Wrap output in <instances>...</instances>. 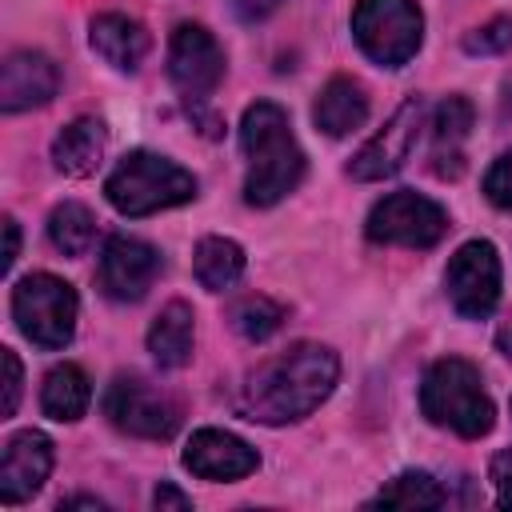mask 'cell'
<instances>
[{"label": "cell", "mask_w": 512, "mask_h": 512, "mask_svg": "<svg viewBox=\"0 0 512 512\" xmlns=\"http://www.w3.org/2000/svg\"><path fill=\"white\" fill-rule=\"evenodd\" d=\"M16 256H20V224L4 216V272L16 264Z\"/></svg>", "instance_id": "cell-32"}, {"label": "cell", "mask_w": 512, "mask_h": 512, "mask_svg": "<svg viewBox=\"0 0 512 512\" xmlns=\"http://www.w3.org/2000/svg\"><path fill=\"white\" fill-rule=\"evenodd\" d=\"M444 292L464 320L492 316L500 300V256L492 240H468L444 268Z\"/></svg>", "instance_id": "cell-9"}, {"label": "cell", "mask_w": 512, "mask_h": 512, "mask_svg": "<svg viewBox=\"0 0 512 512\" xmlns=\"http://www.w3.org/2000/svg\"><path fill=\"white\" fill-rule=\"evenodd\" d=\"M60 508H104V500H96V496H68V500H60Z\"/></svg>", "instance_id": "cell-34"}, {"label": "cell", "mask_w": 512, "mask_h": 512, "mask_svg": "<svg viewBox=\"0 0 512 512\" xmlns=\"http://www.w3.org/2000/svg\"><path fill=\"white\" fill-rule=\"evenodd\" d=\"M496 348H500V352L512 360V312H508V320L496 328Z\"/></svg>", "instance_id": "cell-33"}, {"label": "cell", "mask_w": 512, "mask_h": 512, "mask_svg": "<svg viewBox=\"0 0 512 512\" xmlns=\"http://www.w3.org/2000/svg\"><path fill=\"white\" fill-rule=\"evenodd\" d=\"M352 36L368 60L380 68H400L420 52L424 16L416 0H356Z\"/></svg>", "instance_id": "cell-6"}, {"label": "cell", "mask_w": 512, "mask_h": 512, "mask_svg": "<svg viewBox=\"0 0 512 512\" xmlns=\"http://www.w3.org/2000/svg\"><path fill=\"white\" fill-rule=\"evenodd\" d=\"M372 244H396V248H432L448 232V212L420 196V192H392L376 200L364 224Z\"/></svg>", "instance_id": "cell-7"}, {"label": "cell", "mask_w": 512, "mask_h": 512, "mask_svg": "<svg viewBox=\"0 0 512 512\" xmlns=\"http://www.w3.org/2000/svg\"><path fill=\"white\" fill-rule=\"evenodd\" d=\"M160 272V252L140 240V236H112L104 244V256H100V288L120 300V304H132L140 300L152 280Z\"/></svg>", "instance_id": "cell-12"}, {"label": "cell", "mask_w": 512, "mask_h": 512, "mask_svg": "<svg viewBox=\"0 0 512 512\" xmlns=\"http://www.w3.org/2000/svg\"><path fill=\"white\" fill-rule=\"evenodd\" d=\"M168 76L188 104H204L224 80V48L204 24H180L168 44Z\"/></svg>", "instance_id": "cell-11"}, {"label": "cell", "mask_w": 512, "mask_h": 512, "mask_svg": "<svg viewBox=\"0 0 512 512\" xmlns=\"http://www.w3.org/2000/svg\"><path fill=\"white\" fill-rule=\"evenodd\" d=\"M104 196L124 216H152V212L188 204L196 196V176L160 152L136 148L108 172Z\"/></svg>", "instance_id": "cell-4"}, {"label": "cell", "mask_w": 512, "mask_h": 512, "mask_svg": "<svg viewBox=\"0 0 512 512\" xmlns=\"http://www.w3.org/2000/svg\"><path fill=\"white\" fill-rule=\"evenodd\" d=\"M424 116H428V104H424L420 96H408V100L388 116V124L352 156L348 176H352V180H364V184L396 176V172L408 164V156H412V148H416V140H420Z\"/></svg>", "instance_id": "cell-10"}, {"label": "cell", "mask_w": 512, "mask_h": 512, "mask_svg": "<svg viewBox=\"0 0 512 512\" xmlns=\"http://www.w3.org/2000/svg\"><path fill=\"white\" fill-rule=\"evenodd\" d=\"M48 472H52V440L36 428L16 432L0 456V500L4 504L32 500L44 488Z\"/></svg>", "instance_id": "cell-15"}, {"label": "cell", "mask_w": 512, "mask_h": 512, "mask_svg": "<svg viewBox=\"0 0 512 512\" xmlns=\"http://www.w3.org/2000/svg\"><path fill=\"white\" fill-rule=\"evenodd\" d=\"M148 352L160 368H184L192 360V308L184 300L160 308L148 328Z\"/></svg>", "instance_id": "cell-20"}, {"label": "cell", "mask_w": 512, "mask_h": 512, "mask_svg": "<svg viewBox=\"0 0 512 512\" xmlns=\"http://www.w3.org/2000/svg\"><path fill=\"white\" fill-rule=\"evenodd\" d=\"M372 504H384V508H440L444 488L428 472H400L396 480H388L372 496Z\"/></svg>", "instance_id": "cell-24"}, {"label": "cell", "mask_w": 512, "mask_h": 512, "mask_svg": "<svg viewBox=\"0 0 512 512\" xmlns=\"http://www.w3.org/2000/svg\"><path fill=\"white\" fill-rule=\"evenodd\" d=\"M472 128V104L464 96H448L432 116V168L436 176L464 172V140Z\"/></svg>", "instance_id": "cell-19"}, {"label": "cell", "mask_w": 512, "mask_h": 512, "mask_svg": "<svg viewBox=\"0 0 512 512\" xmlns=\"http://www.w3.org/2000/svg\"><path fill=\"white\" fill-rule=\"evenodd\" d=\"M312 120L324 136H348L368 120V92L352 76H332L312 108Z\"/></svg>", "instance_id": "cell-18"}, {"label": "cell", "mask_w": 512, "mask_h": 512, "mask_svg": "<svg viewBox=\"0 0 512 512\" xmlns=\"http://www.w3.org/2000/svg\"><path fill=\"white\" fill-rule=\"evenodd\" d=\"M104 416L112 428L140 440H168L180 428V404L140 376H116L104 392Z\"/></svg>", "instance_id": "cell-8"}, {"label": "cell", "mask_w": 512, "mask_h": 512, "mask_svg": "<svg viewBox=\"0 0 512 512\" xmlns=\"http://www.w3.org/2000/svg\"><path fill=\"white\" fill-rule=\"evenodd\" d=\"M4 360V416H16V404H20V384H24V372H20V360L12 348L0 352Z\"/></svg>", "instance_id": "cell-29"}, {"label": "cell", "mask_w": 512, "mask_h": 512, "mask_svg": "<svg viewBox=\"0 0 512 512\" xmlns=\"http://www.w3.org/2000/svg\"><path fill=\"white\" fill-rule=\"evenodd\" d=\"M92 404V384L84 376V368L76 364H56L48 376H44V388H40V408L48 420H60V424H72L88 412Z\"/></svg>", "instance_id": "cell-21"}, {"label": "cell", "mask_w": 512, "mask_h": 512, "mask_svg": "<svg viewBox=\"0 0 512 512\" xmlns=\"http://www.w3.org/2000/svg\"><path fill=\"white\" fill-rule=\"evenodd\" d=\"M508 44H512V16H496V20H488V24H480L476 32L464 36V48L468 52H480V56L504 52Z\"/></svg>", "instance_id": "cell-26"}, {"label": "cell", "mask_w": 512, "mask_h": 512, "mask_svg": "<svg viewBox=\"0 0 512 512\" xmlns=\"http://www.w3.org/2000/svg\"><path fill=\"white\" fill-rule=\"evenodd\" d=\"M340 380V360L328 344L300 340L268 360H260L240 392V408L260 424H292L316 412Z\"/></svg>", "instance_id": "cell-1"}, {"label": "cell", "mask_w": 512, "mask_h": 512, "mask_svg": "<svg viewBox=\"0 0 512 512\" xmlns=\"http://www.w3.org/2000/svg\"><path fill=\"white\" fill-rule=\"evenodd\" d=\"M192 272H196L200 288L228 292L244 276V248L228 236H204L192 252Z\"/></svg>", "instance_id": "cell-22"}, {"label": "cell", "mask_w": 512, "mask_h": 512, "mask_svg": "<svg viewBox=\"0 0 512 512\" xmlns=\"http://www.w3.org/2000/svg\"><path fill=\"white\" fill-rule=\"evenodd\" d=\"M484 196H488L496 208H512V152L496 156L492 168L484 172Z\"/></svg>", "instance_id": "cell-27"}, {"label": "cell", "mask_w": 512, "mask_h": 512, "mask_svg": "<svg viewBox=\"0 0 512 512\" xmlns=\"http://www.w3.org/2000/svg\"><path fill=\"white\" fill-rule=\"evenodd\" d=\"M152 504H156L160 512H164V508H176V512H188V508H192V500H188L180 488H172V484H156Z\"/></svg>", "instance_id": "cell-31"}, {"label": "cell", "mask_w": 512, "mask_h": 512, "mask_svg": "<svg viewBox=\"0 0 512 512\" xmlns=\"http://www.w3.org/2000/svg\"><path fill=\"white\" fill-rule=\"evenodd\" d=\"M12 316H16V328L36 348L56 352L76 332L80 300L68 280H60L52 272H32V276L16 280V288H12Z\"/></svg>", "instance_id": "cell-5"}, {"label": "cell", "mask_w": 512, "mask_h": 512, "mask_svg": "<svg viewBox=\"0 0 512 512\" xmlns=\"http://www.w3.org/2000/svg\"><path fill=\"white\" fill-rule=\"evenodd\" d=\"M48 240H52L56 252H64V256H84V252L92 248V240H96V216H92L84 204L64 200V204H56L52 216H48Z\"/></svg>", "instance_id": "cell-23"}, {"label": "cell", "mask_w": 512, "mask_h": 512, "mask_svg": "<svg viewBox=\"0 0 512 512\" xmlns=\"http://www.w3.org/2000/svg\"><path fill=\"white\" fill-rule=\"evenodd\" d=\"M240 148L248 156V176H244V200L252 208H272L296 184L304 180V152L292 136L288 112L272 100H256L244 108L240 120Z\"/></svg>", "instance_id": "cell-2"}, {"label": "cell", "mask_w": 512, "mask_h": 512, "mask_svg": "<svg viewBox=\"0 0 512 512\" xmlns=\"http://www.w3.org/2000/svg\"><path fill=\"white\" fill-rule=\"evenodd\" d=\"M228 320H232V328L244 336V340H268L280 324H284V308L276 304V300H268V296H240L236 304H232V312H228Z\"/></svg>", "instance_id": "cell-25"}, {"label": "cell", "mask_w": 512, "mask_h": 512, "mask_svg": "<svg viewBox=\"0 0 512 512\" xmlns=\"http://www.w3.org/2000/svg\"><path fill=\"white\" fill-rule=\"evenodd\" d=\"M420 408L436 428H448L464 440H480L496 424V408L484 392L480 368L460 356H444L424 372Z\"/></svg>", "instance_id": "cell-3"}, {"label": "cell", "mask_w": 512, "mask_h": 512, "mask_svg": "<svg viewBox=\"0 0 512 512\" xmlns=\"http://www.w3.org/2000/svg\"><path fill=\"white\" fill-rule=\"evenodd\" d=\"M488 480H492L496 504H500V508H512V448H504V452H496V456H492Z\"/></svg>", "instance_id": "cell-28"}, {"label": "cell", "mask_w": 512, "mask_h": 512, "mask_svg": "<svg viewBox=\"0 0 512 512\" xmlns=\"http://www.w3.org/2000/svg\"><path fill=\"white\" fill-rule=\"evenodd\" d=\"M108 148V128L96 116H76L72 124H64L52 140V164L64 176H92L104 160Z\"/></svg>", "instance_id": "cell-17"}, {"label": "cell", "mask_w": 512, "mask_h": 512, "mask_svg": "<svg viewBox=\"0 0 512 512\" xmlns=\"http://www.w3.org/2000/svg\"><path fill=\"white\" fill-rule=\"evenodd\" d=\"M88 40H92V52L104 64L120 68V72H136L144 64V56H148V44H152L148 40V28L140 20H132V16H124V12H100V16H92Z\"/></svg>", "instance_id": "cell-16"}, {"label": "cell", "mask_w": 512, "mask_h": 512, "mask_svg": "<svg viewBox=\"0 0 512 512\" xmlns=\"http://www.w3.org/2000/svg\"><path fill=\"white\" fill-rule=\"evenodd\" d=\"M280 4H284V0H232L236 16H240V20H248V24H256V20L272 16V12L280 8Z\"/></svg>", "instance_id": "cell-30"}, {"label": "cell", "mask_w": 512, "mask_h": 512, "mask_svg": "<svg viewBox=\"0 0 512 512\" xmlns=\"http://www.w3.org/2000/svg\"><path fill=\"white\" fill-rule=\"evenodd\" d=\"M184 468L200 480H244L260 468V456L248 440L224 432V428H196L184 444Z\"/></svg>", "instance_id": "cell-13"}, {"label": "cell", "mask_w": 512, "mask_h": 512, "mask_svg": "<svg viewBox=\"0 0 512 512\" xmlns=\"http://www.w3.org/2000/svg\"><path fill=\"white\" fill-rule=\"evenodd\" d=\"M60 88V68L52 64V56L20 48L12 56H4L0 64V112L16 116L28 108H40L56 96Z\"/></svg>", "instance_id": "cell-14"}]
</instances>
